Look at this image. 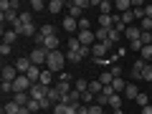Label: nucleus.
Listing matches in <instances>:
<instances>
[{"mask_svg": "<svg viewBox=\"0 0 152 114\" xmlns=\"http://www.w3.org/2000/svg\"><path fill=\"white\" fill-rule=\"evenodd\" d=\"M64 66H66V53H64V51H51L48 61H46V69L53 71V74H61Z\"/></svg>", "mask_w": 152, "mask_h": 114, "instance_id": "obj_1", "label": "nucleus"}, {"mask_svg": "<svg viewBox=\"0 0 152 114\" xmlns=\"http://www.w3.org/2000/svg\"><path fill=\"white\" fill-rule=\"evenodd\" d=\"M66 8H69V13H66V15L76 18V20H81V18H84V10L89 8V0H71V3H66Z\"/></svg>", "mask_w": 152, "mask_h": 114, "instance_id": "obj_2", "label": "nucleus"}, {"mask_svg": "<svg viewBox=\"0 0 152 114\" xmlns=\"http://www.w3.org/2000/svg\"><path fill=\"white\" fill-rule=\"evenodd\" d=\"M28 58H31L33 66H46V61H48V51H46V48H33L31 53H28Z\"/></svg>", "mask_w": 152, "mask_h": 114, "instance_id": "obj_3", "label": "nucleus"}, {"mask_svg": "<svg viewBox=\"0 0 152 114\" xmlns=\"http://www.w3.org/2000/svg\"><path fill=\"white\" fill-rule=\"evenodd\" d=\"M31 89H33V81L28 79L26 74H20L15 81H13V94H15V91H28V94H31Z\"/></svg>", "mask_w": 152, "mask_h": 114, "instance_id": "obj_4", "label": "nucleus"}, {"mask_svg": "<svg viewBox=\"0 0 152 114\" xmlns=\"http://www.w3.org/2000/svg\"><path fill=\"white\" fill-rule=\"evenodd\" d=\"M76 38H79V43H81L84 48H91V46L96 43V36H94V31H79V33H76Z\"/></svg>", "mask_w": 152, "mask_h": 114, "instance_id": "obj_5", "label": "nucleus"}, {"mask_svg": "<svg viewBox=\"0 0 152 114\" xmlns=\"http://www.w3.org/2000/svg\"><path fill=\"white\" fill-rule=\"evenodd\" d=\"M109 48H114V46L109 43V41H107V43H94V46H91V56H94L96 61H102L104 56L109 53Z\"/></svg>", "mask_w": 152, "mask_h": 114, "instance_id": "obj_6", "label": "nucleus"}, {"mask_svg": "<svg viewBox=\"0 0 152 114\" xmlns=\"http://www.w3.org/2000/svg\"><path fill=\"white\" fill-rule=\"evenodd\" d=\"M31 99H36V102H43V99H48V86H43V84H33V89H31Z\"/></svg>", "mask_w": 152, "mask_h": 114, "instance_id": "obj_7", "label": "nucleus"}, {"mask_svg": "<svg viewBox=\"0 0 152 114\" xmlns=\"http://www.w3.org/2000/svg\"><path fill=\"white\" fill-rule=\"evenodd\" d=\"M18 76H20V74H18V69H15V66H8V64H3V81L13 84V81L18 79Z\"/></svg>", "mask_w": 152, "mask_h": 114, "instance_id": "obj_8", "label": "nucleus"}, {"mask_svg": "<svg viewBox=\"0 0 152 114\" xmlns=\"http://www.w3.org/2000/svg\"><path fill=\"white\" fill-rule=\"evenodd\" d=\"M61 104H69V107H79V104H81V94L76 91V89H71V91L64 96V102H61Z\"/></svg>", "mask_w": 152, "mask_h": 114, "instance_id": "obj_9", "label": "nucleus"}, {"mask_svg": "<svg viewBox=\"0 0 152 114\" xmlns=\"http://www.w3.org/2000/svg\"><path fill=\"white\" fill-rule=\"evenodd\" d=\"M13 66L18 69V74H28V71L33 69V64H31V58H28V56H20V58H18Z\"/></svg>", "mask_w": 152, "mask_h": 114, "instance_id": "obj_10", "label": "nucleus"}, {"mask_svg": "<svg viewBox=\"0 0 152 114\" xmlns=\"http://www.w3.org/2000/svg\"><path fill=\"white\" fill-rule=\"evenodd\" d=\"M145 66H147V61H142V58H137L134 64H132V69H129V74H132V79H142V71H145Z\"/></svg>", "mask_w": 152, "mask_h": 114, "instance_id": "obj_11", "label": "nucleus"}, {"mask_svg": "<svg viewBox=\"0 0 152 114\" xmlns=\"http://www.w3.org/2000/svg\"><path fill=\"white\" fill-rule=\"evenodd\" d=\"M61 99H64L61 89H58V86H48V102L53 104V107H56V104H61Z\"/></svg>", "mask_w": 152, "mask_h": 114, "instance_id": "obj_12", "label": "nucleus"}, {"mask_svg": "<svg viewBox=\"0 0 152 114\" xmlns=\"http://www.w3.org/2000/svg\"><path fill=\"white\" fill-rule=\"evenodd\" d=\"M18 38H20V36H18V33L13 31V28H3V43L13 46V43H15V41H18Z\"/></svg>", "mask_w": 152, "mask_h": 114, "instance_id": "obj_13", "label": "nucleus"}, {"mask_svg": "<svg viewBox=\"0 0 152 114\" xmlns=\"http://www.w3.org/2000/svg\"><path fill=\"white\" fill-rule=\"evenodd\" d=\"M13 102H15L18 107H28V102H31V94H28V91H15V94H13Z\"/></svg>", "mask_w": 152, "mask_h": 114, "instance_id": "obj_14", "label": "nucleus"}, {"mask_svg": "<svg viewBox=\"0 0 152 114\" xmlns=\"http://www.w3.org/2000/svg\"><path fill=\"white\" fill-rule=\"evenodd\" d=\"M58 43H61L58 36H48V38H46V43H43V48L51 53V51H58Z\"/></svg>", "mask_w": 152, "mask_h": 114, "instance_id": "obj_15", "label": "nucleus"}, {"mask_svg": "<svg viewBox=\"0 0 152 114\" xmlns=\"http://www.w3.org/2000/svg\"><path fill=\"white\" fill-rule=\"evenodd\" d=\"M61 28H66V33H74V31H79V20H76V18H71V15H66Z\"/></svg>", "mask_w": 152, "mask_h": 114, "instance_id": "obj_16", "label": "nucleus"}, {"mask_svg": "<svg viewBox=\"0 0 152 114\" xmlns=\"http://www.w3.org/2000/svg\"><path fill=\"white\" fill-rule=\"evenodd\" d=\"M51 112H53V114H79V112H76V107H69V104H56Z\"/></svg>", "mask_w": 152, "mask_h": 114, "instance_id": "obj_17", "label": "nucleus"}, {"mask_svg": "<svg viewBox=\"0 0 152 114\" xmlns=\"http://www.w3.org/2000/svg\"><path fill=\"white\" fill-rule=\"evenodd\" d=\"M122 96H127V99H137V96H140V89H137V84H134V81H129Z\"/></svg>", "mask_w": 152, "mask_h": 114, "instance_id": "obj_18", "label": "nucleus"}, {"mask_svg": "<svg viewBox=\"0 0 152 114\" xmlns=\"http://www.w3.org/2000/svg\"><path fill=\"white\" fill-rule=\"evenodd\" d=\"M129 8H132V0H117V3H114V10L119 13H129Z\"/></svg>", "mask_w": 152, "mask_h": 114, "instance_id": "obj_19", "label": "nucleus"}, {"mask_svg": "<svg viewBox=\"0 0 152 114\" xmlns=\"http://www.w3.org/2000/svg\"><path fill=\"white\" fill-rule=\"evenodd\" d=\"M99 28L112 31V28H114V15H99Z\"/></svg>", "mask_w": 152, "mask_h": 114, "instance_id": "obj_20", "label": "nucleus"}, {"mask_svg": "<svg viewBox=\"0 0 152 114\" xmlns=\"http://www.w3.org/2000/svg\"><path fill=\"white\" fill-rule=\"evenodd\" d=\"M20 109L23 107H18V104L10 99V102H5V107H3V114H20Z\"/></svg>", "mask_w": 152, "mask_h": 114, "instance_id": "obj_21", "label": "nucleus"}, {"mask_svg": "<svg viewBox=\"0 0 152 114\" xmlns=\"http://www.w3.org/2000/svg\"><path fill=\"white\" fill-rule=\"evenodd\" d=\"M41 74H43V69H41V66H33V69L28 71L26 76H28V79H31L33 84H38V81H41Z\"/></svg>", "mask_w": 152, "mask_h": 114, "instance_id": "obj_22", "label": "nucleus"}, {"mask_svg": "<svg viewBox=\"0 0 152 114\" xmlns=\"http://www.w3.org/2000/svg\"><path fill=\"white\" fill-rule=\"evenodd\" d=\"M124 107V102H122V94H114L112 99H109V109L112 112H117V109H122Z\"/></svg>", "mask_w": 152, "mask_h": 114, "instance_id": "obj_23", "label": "nucleus"}, {"mask_svg": "<svg viewBox=\"0 0 152 114\" xmlns=\"http://www.w3.org/2000/svg\"><path fill=\"white\" fill-rule=\"evenodd\" d=\"M112 89H114L117 94H124V89H127V81L122 79V76H117V79L112 81Z\"/></svg>", "mask_w": 152, "mask_h": 114, "instance_id": "obj_24", "label": "nucleus"}, {"mask_svg": "<svg viewBox=\"0 0 152 114\" xmlns=\"http://www.w3.org/2000/svg\"><path fill=\"white\" fill-rule=\"evenodd\" d=\"M124 36H127V41H129V43H132V41H140V36H142V31H140V28H127V31H124Z\"/></svg>", "mask_w": 152, "mask_h": 114, "instance_id": "obj_25", "label": "nucleus"}, {"mask_svg": "<svg viewBox=\"0 0 152 114\" xmlns=\"http://www.w3.org/2000/svg\"><path fill=\"white\" fill-rule=\"evenodd\" d=\"M89 91H91L94 96H99V94L104 91V84L99 81V79H94V81H89Z\"/></svg>", "mask_w": 152, "mask_h": 114, "instance_id": "obj_26", "label": "nucleus"}, {"mask_svg": "<svg viewBox=\"0 0 152 114\" xmlns=\"http://www.w3.org/2000/svg\"><path fill=\"white\" fill-rule=\"evenodd\" d=\"M28 8H31V13H38V10H48V5H46L43 0H31V3H28Z\"/></svg>", "mask_w": 152, "mask_h": 114, "instance_id": "obj_27", "label": "nucleus"}, {"mask_svg": "<svg viewBox=\"0 0 152 114\" xmlns=\"http://www.w3.org/2000/svg\"><path fill=\"white\" fill-rule=\"evenodd\" d=\"M38 84H43V86H51V84H53V71L43 69V74H41V81H38Z\"/></svg>", "mask_w": 152, "mask_h": 114, "instance_id": "obj_28", "label": "nucleus"}, {"mask_svg": "<svg viewBox=\"0 0 152 114\" xmlns=\"http://www.w3.org/2000/svg\"><path fill=\"white\" fill-rule=\"evenodd\" d=\"M94 36H96V43H107V41H109V31H107V28H96Z\"/></svg>", "mask_w": 152, "mask_h": 114, "instance_id": "obj_29", "label": "nucleus"}, {"mask_svg": "<svg viewBox=\"0 0 152 114\" xmlns=\"http://www.w3.org/2000/svg\"><path fill=\"white\" fill-rule=\"evenodd\" d=\"M64 0H51V3H48V13H53V15H56V13H61V10H64Z\"/></svg>", "mask_w": 152, "mask_h": 114, "instance_id": "obj_30", "label": "nucleus"}, {"mask_svg": "<svg viewBox=\"0 0 152 114\" xmlns=\"http://www.w3.org/2000/svg\"><path fill=\"white\" fill-rule=\"evenodd\" d=\"M74 89H76L79 94L89 91V81H86V79H76V81H74Z\"/></svg>", "mask_w": 152, "mask_h": 114, "instance_id": "obj_31", "label": "nucleus"}, {"mask_svg": "<svg viewBox=\"0 0 152 114\" xmlns=\"http://www.w3.org/2000/svg\"><path fill=\"white\" fill-rule=\"evenodd\" d=\"M41 33H43L46 38H48V36H58V28L51 26V23H46V26H41Z\"/></svg>", "mask_w": 152, "mask_h": 114, "instance_id": "obj_32", "label": "nucleus"}, {"mask_svg": "<svg viewBox=\"0 0 152 114\" xmlns=\"http://www.w3.org/2000/svg\"><path fill=\"white\" fill-rule=\"evenodd\" d=\"M122 36H124V33H122V31H117V28H112V31H109V43H119V41H122Z\"/></svg>", "mask_w": 152, "mask_h": 114, "instance_id": "obj_33", "label": "nucleus"}, {"mask_svg": "<svg viewBox=\"0 0 152 114\" xmlns=\"http://www.w3.org/2000/svg\"><path fill=\"white\" fill-rule=\"evenodd\" d=\"M99 81H102L104 86H112V81H114V74H112V71H104V74L99 76Z\"/></svg>", "mask_w": 152, "mask_h": 114, "instance_id": "obj_34", "label": "nucleus"}, {"mask_svg": "<svg viewBox=\"0 0 152 114\" xmlns=\"http://www.w3.org/2000/svg\"><path fill=\"white\" fill-rule=\"evenodd\" d=\"M74 81H76V79L69 74V71H61V74H58V84H74Z\"/></svg>", "mask_w": 152, "mask_h": 114, "instance_id": "obj_35", "label": "nucleus"}, {"mask_svg": "<svg viewBox=\"0 0 152 114\" xmlns=\"http://www.w3.org/2000/svg\"><path fill=\"white\" fill-rule=\"evenodd\" d=\"M140 53H142V56H140L142 61H147V64H152V46H145V48H142Z\"/></svg>", "mask_w": 152, "mask_h": 114, "instance_id": "obj_36", "label": "nucleus"}, {"mask_svg": "<svg viewBox=\"0 0 152 114\" xmlns=\"http://www.w3.org/2000/svg\"><path fill=\"white\" fill-rule=\"evenodd\" d=\"M79 48H81V43H79V38H69V43H66V51H79Z\"/></svg>", "mask_w": 152, "mask_h": 114, "instance_id": "obj_37", "label": "nucleus"}, {"mask_svg": "<svg viewBox=\"0 0 152 114\" xmlns=\"http://www.w3.org/2000/svg\"><path fill=\"white\" fill-rule=\"evenodd\" d=\"M132 20H134V13H122V26H127V28H129L132 26Z\"/></svg>", "mask_w": 152, "mask_h": 114, "instance_id": "obj_38", "label": "nucleus"}, {"mask_svg": "<svg viewBox=\"0 0 152 114\" xmlns=\"http://www.w3.org/2000/svg\"><path fill=\"white\" fill-rule=\"evenodd\" d=\"M28 109H31V114H41V102L31 99V102H28Z\"/></svg>", "mask_w": 152, "mask_h": 114, "instance_id": "obj_39", "label": "nucleus"}, {"mask_svg": "<svg viewBox=\"0 0 152 114\" xmlns=\"http://www.w3.org/2000/svg\"><path fill=\"white\" fill-rule=\"evenodd\" d=\"M89 114H107V109H104V107H99V104L94 102V104H89Z\"/></svg>", "mask_w": 152, "mask_h": 114, "instance_id": "obj_40", "label": "nucleus"}, {"mask_svg": "<svg viewBox=\"0 0 152 114\" xmlns=\"http://www.w3.org/2000/svg\"><path fill=\"white\" fill-rule=\"evenodd\" d=\"M134 102H137V104H140V107H147V104H150V96H147V94H145V91H140V96H137V99H134Z\"/></svg>", "mask_w": 152, "mask_h": 114, "instance_id": "obj_41", "label": "nucleus"}, {"mask_svg": "<svg viewBox=\"0 0 152 114\" xmlns=\"http://www.w3.org/2000/svg\"><path fill=\"white\" fill-rule=\"evenodd\" d=\"M20 20L26 23V26H31V23H33V13H31V10H23V13H20Z\"/></svg>", "mask_w": 152, "mask_h": 114, "instance_id": "obj_42", "label": "nucleus"}, {"mask_svg": "<svg viewBox=\"0 0 152 114\" xmlns=\"http://www.w3.org/2000/svg\"><path fill=\"white\" fill-rule=\"evenodd\" d=\"M142 79H145V81H152V64L145 66V71H142Z\"/></svg>", "mask_w": 152, "mask_h": 114, "instance_id": "obj_43", "label": "nucleus"}, {"mask_svg": "<svg viewBox=\"0 0 152 114\" xmlns=\"http://www.w3.org/2000/svg\"><path fill=\"white\" fill-rule=\"evenodd\" d=\"M10 51H13V46H8V43L0 46V56H3V58H5V56H10Z\"/></svg>", "mask_w": 152, "mask_h": 114, "instance_id": "obj_44", "label": "nucleus"}, {"mask_svg": "<svg viewBox=\"0 0 152 114\" xmlns=\"http://www.w3.org/2000/svg\"><path fill=\"white\" fill-rule=\"evenodd\" d=\"M79 31H91V28H89V18H81V20H79Z\"/></svg>", "mask_w": 152, "mask_h": 114, "instance_id": "obj_45", "label": "nucleus"}, {"mask_svg": "<svg viewBox=\"0 0 152 114\" xmlns=\"http://www.w3.org/2000/svg\"><path fill=\"white\" fill-rule=\"evenodd\" d=\"M109 71H112V74H114V79H117V76H122V66H119V64H114V66H112V69H109Z\"/></svg>", "mask_w": 152, "mask_h": 114, "instance_id": "obj_46", "label": "nucleus"}, {"mask_svg": "<svg viewBox=\"0 0 152 114\" xmlns=\"http://www.w3.org/2000/svg\"><path fill=\"white\" fill-rule=\"evenodd\" d=\"M129 48H134V51H142L145 46H142V41H132V43H129Z\"/></svg>", "mask_w": 152, "mask_h": 114, "instance_id": "obj_47", "label": "nucleus"}, {"mask_svg": "<svg viewBox=\"0 0 152 114\" xmlns=\"http://www.w3.org/2000/svg\"><path fill=\"white\" fill-rule=\"evenodd\" d=\"M0 89H3V94H8V91H13V84H8V81H3V86H0Z\"/></svg>", "mask_w": 152, "mask_h": 114, "instance_id": "obj_48", "label": "nucleus"}, {"mask_svg": "<svg viewBox=\"0 0 152 114\" xmlns=\"http://www.w3.org/2000/svg\"><path fill=\"white\" fill-rule=\"evenodd\" d=\"M18 8H20V3H18V0H10V10L18 13Z\"/></svg>", "mask_w": 152, "mask_h": 114, "instance_id": "obj_49", "label": "nucleus"}, {"mask_svg": "<svg viewBox=\"0 0 152 114\" xmlns=\"http://www.w3.org/2000/svg\"><path fill=\"white\" fill-rule=\"evenodd\" d=\"M142 114H152V104H147V107H142Z\"/></svg>", "mask_w": 152, "mask_h": 114, "instance_id": "obj_50", "label": "nucleus"}, {"mask_svg": "<svg viewBox=\"0 0 152 114\" xmlns=\"http://www.w3.org/2000/svg\"><path fill=\"white\" fill-rule=\"evenodd\" d=\"M145 13H147V18H152V5H145Z\"/></svg>", "mask_w": 152, "mask_h": 114, "instance_id": "obj_51", "label": "nucleus"}, {"mask_svg": "<svg viewBox=\"0 0 152 114\" xmlns=\"http://www.w3.org/2000/svg\"><path fill=\"white\" fill-rule=\"evenodd\" d=\"M41 114H53V112H41Z\"/></svg>", "mask_w": 152, "mask_h": 114, "instance_id": "obj_52", "label": "nucleus"}, {"mask_svg": "<svg viewBox=\"0 0 152 114\" xmlns=\"http://www.w3.org/2000/svg\"><path fill=\"white\" fill-rule=\"evenodd\" d=\"M109 114H114V112H109Z\"/></svg>", "mask_w": 152, "mask_h": 114, "instance_id": "obj_53", "label": "nucleus"}]
</instances>
